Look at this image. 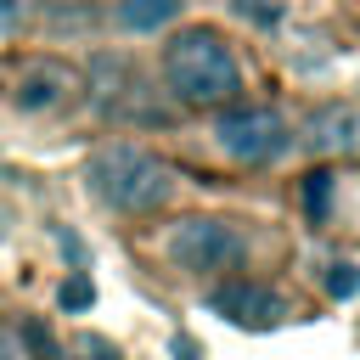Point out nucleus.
Segmentation results:
<instances>
[{
    "mask_svg": "<svg viewBox=\"0 0 360 360\" xmlns=\"http://www.w3.org/2000/svg\"><path fill=\"white\" fill-rule=\"evenodd\" d=\"M163 79L180 101L191 107H219L242 90V68H236V51L225 45L219 28H180L169 45H163Z\"/></svg>",
    "mask_w": 360,
    "mask_h": 360,
    "instance_id": "obj_1",
    "label": "nucleus"
},
{
    "mask_svg": "<svg viewBox=\"0 0 360 360\" xmlns=\"http://www.w3.org/2000/svg\"><path fill=\"white\" fill-rule=\"evenodd\" d=\"M84 186H90V197H101V202L118 208V214H152V208H163V202L174 197V169H169L158 152L118 141V146L90 152Z\"/></svg>",
    "mask_w": 360,
    "mask_h": 360,
    "instance_id": "obj_2",
    "label": "nucleus"
},
{
    "mask_svg": "<svg viewBox=\"0 0 360 360\" xmlns=\"http://www.w3.org/2000/svg\"><path fill=\"white\" fill-rule=\"evenodd\" d=\"M214 146L236 163H276L292 146V135L276 107H231L214 118Z\"/></svg>",
    "mask_w": 360,
    "mask_h": 360,
    "instance_id": "obj_3",
    "label": "nucleus"
},
{
    "mask_svg": "<svg viewBox=\"0 0 360 360\" xmlns=\"http://www.w3.org/2000/svg\"><path fill=\"white\" fill-rule=\"evenodd\" d=\"M248 253L242 231L225 225V219H186L174 236H169V259L186 270V276H225L236 270Z\"/></svg>",
    "mask_w": 360,
    "mask_h": 360,
    "instance_id": "obj_4",
    "label": "nucleus"
},
{
    "mask_svg": "<svg viewBox=\"0 0 360 360\" xmlns=\"http://www.w3.org/2000/svg\"><path fill=\"white\" fill-rule=\"evenodd\" d=\"M208 309L225 315V321H236V326H276V321L287 315L281 292H270V287H259V281H219V287L208 292Z\"/></svg>",
    "mask_w": 360,
    "mask_h": 360,
    "instance_id": "obj_5",
    "label": "nucleus"
},
{
    "mask_svg": "<svg viewBox=\"0 0 360 360\" xmlns=\"http://www.w3.org/2000/svg\"><path fill=\"white\" fill-rule=\"evenodd\" d=\"M304 146L332 158V152H360V112L354 107H315L304 118Z\"/></svg>",
    "mask_w": 360,
    "mask_h": 360,
    "instance_id": "obj_6",
    "label": "nucleus"
},
{
    "mask_svg": "<svg viewBox=\"0 0 360 360\" xmlns=\"http://www.w3.org/2000/svg\"><path fill=\"white\" fill-rule=\"evenodd\" d=\"M186 0H118V28L124 34H158L180 17Z\"/></svg>",
    "mask_w": 360,
    "mask_h": 360,
    "instance_id": "obj_7",
    "label": "nucleus"
},
{
    "mask_svg": "<svg viewBox=\"0 0 360 360\" xmlns=\"http://www.w3.org/2000/svg\"><path fill=\"white\" fill-rule=\"evenodd\" d=\"M62 84H68V73H62V68H45V73L34 68V73H28V84H22V96H17V107H22V112L56 107V101H62Z\"/></svg>",
    "mask_w": 360,
    "mask_h": 360,
    "instance_id": "obj_8",
    "label": "nucleus"
},
{
    "mask_svg": "<svg viewBox=\"0 0 360 360\" xmlns=\"http://www.w3.org/2000/svg\"><path fill=\"white\" fill-rule=\"evenodd\" d=\"M56 304L68 309V315H84L90 304H96V287H90V276L79 270V276H68L62 287H56Z\"/></svg>",
    "mask_w": 360,
    "mask_h": 360,
    "instance_id": "obj_9",
    "label": "nucleus"
},
{
    "mask_svg": "<svg viewBox=\"0 0 360 360\" xmlns=\"http://www.w3.org/2000/svg\"><path fill=\"white\" fill-rule=\"evenodd\" d=\"M321 281H326L332 298H354V292H360V264H332Z\"/></svg>",
    "mask_w": 360,
    "mask_h": 360,
    "instance_id": "obj_10",
    "label": "nucleus"
},
{
    "mask_svg": "<svg viewBox=\"0 0 360 360\" xmlns=\"http://www.w3.org/2000/svg\"><path fill=\"white\" fill-rule=\"evenodd\" d=\"M326 197H332V174H309V186H304V208L321 219L326 214Z\"/></svg>",
    "mask_w": 360,
    "mask_h": 360,
    "instance_id": "obj_11",
    "label": "nucleus"
},
{
    "mask_svg": "<svg viewBox=\"0 0 360 360\" xmlns=\"http://www.w3.org/2000/svg\"><path fill=\"white\" fill-rule=\"evenodd\" d=\"M22 338L34 343V354H39V360H62V349H56V338H51V332H45L39 321H28V326H22Z\"/></svg>",
    "mask_w": 360,
    "mask_h": 360,
    "instance_id": "obj_12",
    "label": "nucleus"
},
{
    "mask_svg": "<svg viewBox=\"0 0 360 360\" xmlns=\"http://www.w3.org/2000/svg\"><path fill=\"white\" fill-rule=\"evenodd\" d=\"M73 354H79V360H118V349H112L107 338H90V332L73 343Z\"/></svg>",
    "mask_w": 360,
    "mask_h": 360,
    "instance_id": "obj_13",
    "label": "nucleus"
},
{
    "mask_svg": "<svg viewBox=\"0 0 360 360\" xmlns=\"http://www.w3.org/2000/svg\"><path fill=\"white\" fill-rule=\"evenodd\" d=\"M169 354H174V360H202V343H197V338H180V332H174V338H169Z\"/></svg>",
    "mask_w": 360,
    "mask_h": 360,
    "instance_id": "obj_14",
    "label": "nucleus"
},
{
    "mask_svg": "<svg viewBox=\"0 0 360 360\" xmlns=\"http://www.w3.org/2000/svg\"><path fill=\"white\" fill-rule=\"evenodd\" d=\"M22 22V0H0V34H11Z\"/></svg>",
    "mask_w": 360,
    "mask_h": 360,
    "instance_id": "obj_15",
    "label": "nucleus"
},
{
    "mask_svg": "<svg viewBox=\"0 0 360 360\" xmlns=\"http://www.w3.org/2000/svg\"><path fill=\"white\" fill-rule=\"evenodd\" d=\"M0 360H22V343H17V332H6V326H0Z\"/></svg>",
    "mask_w": 360,
    "mask_h": 360,
    "instance_id": "obj_16",
    "label": "nucleus"
},
{
    "mask_svg": "<svg viewBox=\"0 0 360 360\" xmlns=\"http://www.w3.org/2000/svg\"><path fill=\"white\" fill-rule=\"evenodd\" d=\"M62 248H68V259H73V264H84V248H79V236H73V231H62Z\"/></svg>",
    "mask_w": 360,
    "mask_h": 360,
    "instance_id": "obj_17",
    "label": "nucleus"
},
{
    "mask_svg": "<svg viewBox=\"0 0 360 360\" xmlns=\"http://www.w3.org/2000/svg\"><path fill=\"white\" fill-rule=\"evenodd\" d=\"M0 236H6V208H0Z\"/></svg>",
    "mask_w": 360,
    "mask_h": 360,
    "instance_id": "obj_18",
    "label": "nucleus"
}]
</instances>
